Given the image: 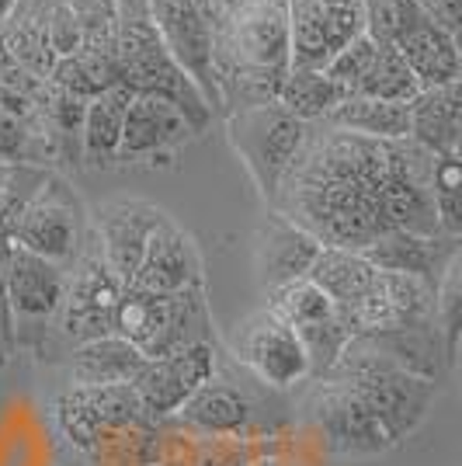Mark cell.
I'll return each mask as SVG.
<instances>
[{
    "mask_svg": "<svg viewBox=\"0 0 462 466\" xmlns=\"http://www.w3.org/2000/svg\"><path fill=\"white\" fill-rule=\"evenodd\" d=\"M383 181L386 143L316 122L282 177L271 209L313 233L324 248L366 251L376 237L389 233Z\"/></svg>",
    "mask_w": 462,
    "mask_h": 466,
    "instance_id": "cell-1",
    "label": "cell"
},
{
    "mask_svg": "<svg viewBox=\"0 0 462 466\" xmlns=\"http://www.w3.org/2000/svg\"><path fill=\"white\" fill-rule=\"evenodd\" d=\"M212 70L223 116L278 97L289 77V0H212Z\"/></svg>",
    "mask_w": 462,
    "mask_h": 466,
    "instance_id": "cell-2",
    "label": "cell"
},
{
    "mask_svg": "<svg viewBox=\"0 0 462 466\" xmlns=\"http://www.w3.org/2000/svg\"><path fill=\"white\" fill-rule=\"evenodd\" d=\"M116 66L118 87H126L129 95L167 97L174 108L188 118L195 137H202L212 126L216 112L192 84V77L171 59L154 18H150L146 0H118Z\"/></svg>",
    "mask_w": 462,
    "mask_h": 466,
    "instance_id": "cell-3",
    "label": "cell"
},
{
    "mask_svg": "<svg viewBox=\"0 0 462 466\" xmlns=\"http://www.w3.org/2000/svg\"><path fill=\"white\" fill-rule=\"evenodd\" d=\"M320 380L345 383L351 393H358L368 408L376 410V418L386 425L393 442H404L407 435L421 425L442 390V383H435V380H424V376L393 366L376 349H368L362 338H351L341 359L334 362V370Z\"/></svg>",
    "mask_w": 462,
    "mask_h": 466,
    "instance_id": "cell-4",
    "label": "cell"
},
{
    "mask_svg": "<svg viewBox=\"0 0 462 466\" xmlns=\"http://www.w3.org/2000/svg\"><path fill=\"white\" fill-rule=\"evenodd\" d=\"M116 334L126 338L143 359H160L188 345L216 341L206 289L160 296L126 286L118 299Z\"/></svg>",
    "mask_w": 462,
    "mask_h": 466,
    "instance_id": "cell-5",
    "label": "cell"
},
{
    "mask_svg": "<svg viewBox=\"0 0 462 466\" xmlns=\"http://www.w3.org/2000/svg\"><path fill=\"white\" fill-rule=\"evenodd\" d=\"M122 289L126 286L118 282L112 265L105 261L101 244H97L95 230L87 223V240L80 248L77 261L66 268V289H63V303H59L56 313L53 341H59L63 349L70 351L77 345L116 334V313Z\"/></svg>",
    "mask_w": 462,
    "mask_h": 466,
    "instance_id": "cell-6",
    "label": "cell"
},
{
    "mask_svg": "<svg viewBox=\"0 0 462 466\" xmlns=\"http://www.w3.org/2000/svg\"><path fill=\"white\" fill-rule=\"evenodd\" d=\"M223 118H226L230 147L240 154L261 198L271 206L275 195H278L282 177L289 175L292 160L306 143L309 126L303 118L292 116V112H286L278 101L236 108V112H226Z\"/></svg>",
    "mask_w": 462,
    "mask_h": 466,
    "instance_id": "cell-7",
    "label": "cell"
},
{
    "mask_svg": "<svg viewBox=\"0 0 462 466\" xmlns=\"http://www.w3.org/2000/svg\"><path fill=\"white\" fill-rule=\"evenodd\" d=\"M63 289H66L63 265H53L39 254L15 248L7 282H4V310H7V324L15 338V355L35 351L45 359V351L53 349V328H56Z\"/></svg>",
    "mask_w": 462,
    "mask_h": 466,
    "instance_id": "cell-8",
    "label": "cell"
},
{
    "mask_svg": "<svg viewBox=\"0 0 462 466\" xmlns=\"http://www.w3.org/2000/svg\"><path fill=\"white\" fill-rule=\"evenodd\" d=\"M84 240H87V206L70 188L66 177L59 171H49L21 209L15 244L21 251H32L53 265L70 268Z\"/></svg>",
    "mask_w": 462,
    "mask_h": 466,
    "instance_id": "cell-9",
    "label": "cell"
},
{
    "mask_svg": "<svg viewBox=\"0 0 462 466\" xmlns=\"http://www.w3.org/2000/svg\"><path fill=\"white\" fill-rule=\"evenodd\" d=\"M233 362L244 366L257 383L268 390H296L313 380L306 349L299 345L296 330L286 328L271 310H254L233 328L230 341Z\"/></svg>",
    "mask_w": 462,
    "mask_h": 466,
    "instance_id": "cell-10",
    "label": "cell"
},
{
    "mask_svg": "<svg viewBox=\"0 0 462 466\" xmlns=\"http://www.w3.org/2000/svg\"><path fill=\"white\" fill-rule=\"evenodd\" d=\"M337 313L351 338L435 324V282L421 275L376 272L372 286L355 303L337 307Z\"/></svg>",
    "mask_w": 462,
    "mask_h": 466,
    "instance_id": "cell-11",
    "label": "cell"
},
{
    "mask_svg": "<svg viewBox=\"0 0 462 466\" xmlns=\"http://www.w3.org/2000/svg\"><path fill=\"white\" fill-rule=\"evenodd\" d=\"M306 418L324 435L334 456L366 460V456H383L397 446L386 425L376 418V410L358 393H351L345 383L334 380H316V387L309 390Z\"/></svg>",
    "mask_w": 462,
    "mask_h": 466,
    "instance_id": "cell-12",
    "label": "cell"
},
{
    "mask_svg": "<svg viewBox=\"0 0 462 466\" xmlns=\"http://www.w3.org/2000/svg\"><path fill=\"white\" fill-rule=\"evenodd\" d=\"M431 167H435V154H427L414 139L386 143L383 209L389 230L445 237L438 230L435 198H431Z\"/></svg>",
    "mask_w": 462,
    "mask_h": 466,
    "instance_id": "cell-13",
    "label": "cell"
},
{
    "mask_svg": "<svg viewBox=\"0 0 462 466\" xmlns=\"http://www.w3.org/2000/svg\"><path fill=\"white\" fill-rule=\"evenodd\" d=\"M358 35H366L362 0H289L292 70H324Z\"/></svg>",
    "mask_w": 462,
    "mask_h": 466,
    "instance_id": "cell-14",
    "label": "cell"
},
{
    "mask_svg": "<svg viewBox=\"0 0 462 466\" xmlns=\"http://www.w3.org/2000/svg\"><path fill=\"white\" fill-rule=\"evenodd\" d=\"M212 376H219V349L216 341H202L160 359H146L133 380V390L146 421H167Z\"/></svg>",
    "mask_w": 462,
    "mask_h": 466,
    "instance_id": "cell-15",
    "label": "cell"
},
{
    "mask_svg": "<svg viewBox=\"0 0 462 466\" xmlns=\"http://www.w3.org/2000/svg\"><path fill=\"white\" fill-rule=\"evenodd\" d=\"M146 4H150V18H154L171 59L192 77V84L209 101L212 112L223 116L219 84H216V70H212V39L206 11L188 0H146Z\"/></svg>",
    "mask_w": 462,
    "mask_h": 466,
    "instance_id": "cell-16",
    "label": "cell"
},
{
    "mask_svg": "<svg viewBox=\"0 0 462 466\" xmlns=\"http://www.w3.org/2000/svg\"><path fill=\"white\" fill-rule=\"evenodd\" d=\"M56 421L66 442L77 449H95L101 431L126 425H146V414L136 400L133 383L118 387H66L56 397Z\"/></svg>",
    "mask_w": 462,
    "mask_h": 466,
    "instance_id": "cell-17",
    "label": "cell"
},
{
    "mask_svg": "<svg viewBox=\"0 0 462 466\" xmlns=\"http://www.w3.org/2000/svg\"><path fill=\"white\" fill-rule=\"evenodd\" d=\"M192 139L195 129L188 126V118L167 97L133 95L122 122L116 167L118 164H171Z\"/></svg>",
    "mask_w": 462,
    "mask_h": 466,
    "instance_id": "cell-18",
    "label": "cell"
},
{
    "mask_svg": "<svg viewBox=\"0 0 462 466\" xmlns=\"http://www.w3.org/2000/svg\"><path fill=\"white\" fill-rule=\"evenodd\" d=\"M164 219H167V213L154 202H143V198H118V202H105L95 213H87V223L101 244V254L112 265V272L118 275L122 286H133L143 251Z\"/></svg>",
    "mask_w": 462,
    "mask_h": 466,
    "instance_id": "cell-19",
    "label": "cell"
},
{
    "mask_svg": "<svg viewBox=\"0 0 462 466\" xmlns=\"http://www.w3.org/2000/svg\"><path fill=\"white\" fill-rule=\"evenodd\" d=\"M133 286L146 292H160V296L206 289L202 251H198L192 233L185 230V227H177L171 216L150 237V244L143 251V261L136 268Z\"/></svg>",
    "mask_w": 462,
    "mask_h": 466,
    "instance_id": "cell-20",
    "label": "cell"
},
{
    "mask_svg": "<svg viewBox=\"0 0 462 466\" xmlns=\"http://www.w3.org/2000/svg\"><path fill=\"white\" fill-rule=\"evenodd\" d=\"M320 240L296 227L278 209H265L257 230H254V275L261 292H271L278 286H289L296 279H306L309 265L320 254Z\"/></svg>",
    "mask_w": 462,
    "mask_h": 466,
    "instance_id": "cell-21",
    "label": "cell"
},
{
    "mask_svg": "<svg viewBox=\"0 0 462 466\" xmlns=\"http://www.w3.org/2000/svg\"><path fill=\"white\" fill-rule=\"evenodd\" d=\"M400 56L410 66L421 91L445 87L462 80V59H459V35H452L435 18L417 21L404 39L397 42Z\"/></svg>",
    "mask_w": 462,
    "mask_h": 466,
    "instance_id": "cell-22",
    "label": "cell"
},
{
    "mask_svg": "<svg viewBox=\"0 0 462 466\" xmlns=\"http://www.w3.org/2000/svg\"><path fill=\"white\" fill-rule=\"evenodd\" d=\"M427 154H459L462 150V80L431 87L410 101V133Z\"/></svg>",
    "mask_w": 462,
    "mask_h": 466,
    "instance_id": "cell-23",
    "label": "cell"
},
{
    "mask_svg": "<svg viewBox=\"0 0 462 466\" xmlns=\"http://www.w3.org/2000/svg\"><path fill=\"white\" fill-rule=\"evenodd\" d=\"M146 366V359L118 334L97 338L87 345H77L63 355V370L70 387H118V383H133L139 370Z\"/></svg>",
    "mask_w": 462,
    "mask_h": 466,
    "instance_id": "cell-24",
    "label": "cell"
},
{
    "mask_svg": "<svg viewBox=\"0 0 462 466\" xmlns=\"http://www.w3.org/2000/svg\"><path fill=\"white\" fill-rule=\"evenodd\" d=\"M362 254H366L379 272L421 275V279L438 282V275H442V268L448 265V258L459 254V240L389 230V233H383V237H376Z\"/></svg>",
    "mask_w": 462,
    "mask_h": 466,
    "instance_id": "cell-25",
    "label": "cell"
},
{
    "mask_svg": "<svg viewBox=\"0 0 462 466\" xmlns=\"http://www.w3.org/2000/svg\"><path fill=\"white\" fill-rule=\"evenodd\" d=\"M174 418L181 425L206 431V435H236V431L251 425L254 400L247 397V390H240L233 380L212 376L206 387H198L181 404V410Z\"/></svg>",
    "mask_w": 462,
    "mask_h": 466,
    "instance_id": "cell-26",
    "label": "cell"
},
{
    "mask_svg": "<svg viewBox=\"0 0 462 466\" xmlns=\"http://www.w3.org/2000/svg\"><path fill=\"white\" fill-rule=\"evenodd\" d=\"M49 7L53 0H15L0 18V49L39 77H49L56 66L49 49Z\"/></svg>",
    "mask_w": 462,
    "mask_h": 466,
    "instance_id": "cell-27",
    "label": "cell"
},
{
    "mask_svg": "<svg viewBox=\"0 0 462 466\" xmlns=\"http://www.w3.org/2000/svg\"><path fill=\"white\" fill-rule=\"evenodd\" d=\"M133 95L126 87H108L87 101L84 112V137H80V167L87 171H108L116 167L118 143H122V122L129 112Z\"/></svg>",
    "mask_w": 462,
    "mask_h": 466,
    "instance_id": "cell-28",
    "label": "cell"
},
{
    "mask_svg": "<svg viewBox=\"0 0 462 466\" xmlns=\"http://www.w3.org/2000/svg\"><path fill=\"white\" fill-rule=\"evenodd\" d=\"M324 122L334 129L355 133V137L393 143V139H407V133H410V101H379V97L347 95Z\"/></svg>",
    "mask_w": 462,
    "mask_h": 466,
    "instance_id": "cell-29",
    "label": "cell"
},
{
    "mask_svg": "<svg viewBox=\"0 0 462 466\" xmlns=\"http://www.w3.org/2000/svg\"><path fill=\"white\" fill-rule=\"evenodd\" d=\"M376 265L362 251H347V248H320L316 261L309 265L306 279L316 289L327 296L334 307L355 303L376 279Z\"/></svg>",
    "mask_w": 462,
    "mask_h": 466,
    "instance_id": "cell-30",
    "label": "cell"
},
{
    "mask_svg": "<svg viewBox=\"0 0 462 466\" xmlns=\"http://www.w3.org/2000/svg\"><path fill=\"white\" fill-rule=\"evenodd\" d=\"M347 97V91L341 84L324 74V70H289V77L282 80L278 87V105L292 112L296 118H303L306 126H316L341 105Z\"/></svg>",
    "mask_w": 462,
    "mask_h": 466,
    "instance_id": "cell-31",
    "label": "cell"
},
{
    "mask_svg": "<svg viewBox=\"0 0 462 466\" xmlns=\"http://www.w3.org/2000/svg\"><path fill=\"white\" fill-rule=\"evenodd\" d=\"M265 310H271L286 328H292L299 334V330H306L313 324L334 317L337 307L309 279H296L289 286H278V289L265 292Z\"/></svg>",
    "mask_w": 462,
    "mask_h": 466,
    "instance_id": "cell-32",
    "label": "cell"
},
{
    "mask_svg": "<svg viewBox=\"0 0 462 466\" xmlns=\"http://www.w3.org/2000/svg\"><path fill=\"white\" fill-rule=\"evenodd\" d=\"M49 80H53L56 87H63V91H70V95H77V97H84V101H91V97H97L101 91H108V87H118L116 56L77 49L74 56L56 59V66H53Z\"/></svg>",
    "mask_w": 462,
    "mask_h": 466,
    "instance_id": "cell-33",
    "label": "cell"
},
{
    "mask_svg": "<svg viewBox=\"0 0 462 466\" xmlns=\"http://www.w3.org/2000/svg\"><path fill=\"white\" fill-rule=\"evenodd\" d=\"M459 310H462V254H452L435 282V328L442 334L448 372L459 362Z\"/></svg>",
    "mask_w": 462,
    "mask_h": 466,
    "instance_id": "cell-34",
    "label": "cell"
},
{
    "mask_svg": "<svg viewBox=\"0 0 462 466\" xmlns=\"http://www.w3.org/2000/svg\"><path fill=\"white\" fill-rule=\"evenodd\" d=\"M355 95L379 97V101H414V97L421 95V87H417L410 66L400 56V49L397 46H379L366 80L358 84Z\"/></svg>",
    "mask_w": 462,
    "mask_h": 466,
    "instance_id": "cell-35",
    "label": "cell"
},
{
    "mask_svg": "<svg viewBox=\"0 0 462 466\" xmlns=\"http://www.w3.org/2000/svg\"><path fill=\"white\" fill-rule=\"evenodd\" d=\"M366 35L376 46H397L417 21L431 18L424 0H362Z\"/></svg>",
    "mask_w": 462,
    "mask_h": 466,
    "instance_id": "cell-36",
    "label": "cell"
},
{
    "mask_svg": "<svg viewBox=\"0 0 462 466\" xmlns=\"http://www.w3.org/2000/svg\"><path fill=\"white\" fill-rule=\"evenodd\" d=\"M431 198H435V216L438 230L448 240L462 237V160L459 154L435 157L431 167Z\"/></svg>",
    "mask_w": 462,
    "mask_h": 466,
    "instance_id": "cell-37",
    "label": "cell"
},
{
    "mask_svg": "<svg viewBox=\"0 0 462 466\" xmlns=\"http://www.w3.org/2000/svg\"><path fill=\"white\" fill-rule=\"evenodd\" d=\"M80 21V49L116 56L118 0H70Z\"/></svg>",
    "mask_w": 462,
    "mask_h": 466,
    "instance_id": "cell-38",
    "label": "cell"
},
{
    "mask_svg": "<svg viewBox=\"0 0 462 466\" xmlns=\"http://www.w3.org/2000/svg\"><path fill=\"white\" fill-rule=\"evenodd\" d=\"M42 87H45V77L32 74L28 66H21L18 59L0 49V108L4 112L28 118L39 105Z\"/></svg>",
    "mask_w": 462,
    "mask_h": 466,
    "instance_id": "cell-39",
    "label": "cell"
},
{
    "mask_svg": "<svg viewBox=\"0 0 462 466\" xmlns=\"http://www.w3.org/2000/svg\"><path fill=\"white\" fill-rule=\"evenodd\" d=\"M376 49H379V46L368 39V35H358V39H351L337 56L330 59L327 66H324V74H327L334 84H341L347 95H355L358 84L366 80L372 59H376Z\"/></svg>",
    "mask_w": 462,
    "mask_h": 466,
    "instance_id": "cell-40",
    "label": "cell"
},
{
    "mask_svg": "<svg viewBox=\"0 0 462 466\" xmlns=\"http://www.w3.org/2000/svg\"><path fill=\"white\" fill-rule=\"evenodd\" d=\"M0 164L15 167V164H28L39 167V150H35V133L28 126V118L11 116L0 108ZM45 171V167H42Z\"/></svg>",
    "mask_w": 462,
    "mask_h": 466,
    "instance_id": "cell-41",
    "label": "cell"
},
{
    "mask_svg": "<svg viewBox=\"0 0 462 466\" xmlns=\"http://www.w3.org/2000/svg\"><path fill=\"white\" fill-rule=\"evenodd\" d=\"M49 49L56 59L74 56L80 49V21L70 0H53L49 7Z\"/></svg>",
    "mask_w": 462,
    "mask_h": 466,
    "instance_id": "cell-42",
    "label": "cell"
},
{
    "mask_svg": "<svg viewBox=\"0 0 462 466\" xmlns=\"http://www.w3.org/2000/svg\"><path fill=\"white\" fill-rule=\"evenodd\" d=\"M427 15L438 21L442 28H448L452 35H459L462 28V0H424Z\"/></svg>",
    "mask_w": 462,
    "mask_h": 466,
    "instance_id": "cell-43",
    "label": "cell"
},
{
    "mask_svg": "<svg viewBox=\"0 0 462 466\" xmlns=\"http://www.w3.org/2000/svg\"><path fill=\"white\" fill-rule=\"evenodd\" d=\"M15 359V341H11V328H7V317H4V307H0V370Z\"/></svg>",
    "mask_w": 462,
    "mask_h": 466,
    "instance_id": "cell-44",
    "label": "cell"
},
{
    "mask_svg": "<svg viewBox=\"0 0 462 466\" xmlns=\"http://www.w3.org/2000/svg\"><path fill=\"white\" fill-rule=\"evenodd\" d=\"M7 175H11V167H4V164H0V195H4V185H7Z\"/></svg>",
    "mask_w": 462,
    "mask_h": 466,
    "instance_id": "cell-45",
    "label": "cell"
},
{
    "mask_svg": "<svg viewBox=\"0 0 462 466\" xmlns=\"http://www.w3.org/2000/svg\"><path fill=\"white\" fill-rule=\"evenodd\" d=\"M11 4H15V0H0V18H4L7 11H11Z\"/></svg>",
    "mask_w": 462,
    "mask_h": 466,
    "instance_id": "cell-46",
    "label": "cell"
},
{
    "mask_svg": "<svg viewBox=\"0 0 462 466\" xmlns=\"http://www.w3.org/2000/svg\"><path fill=\"white\" fill-rule=\"evenodd\" d=\"M188 4H195V7H202V11H209L212 0H188Z\"/></svg>",
    "mask_w": 462,
    "mask_h": 466,
    "instance_id": "cell-47",
    "label": "cell"
},
{
    "mask_svg": "<svg viewBox=\"0 0 462 466\" xmlns=\"http://www.w3.org/2000/svg\"><path fill=\"white\" fill-rule=\"evenodd\" d=\"M261 466H278V463H261Z\"/></svg>",
    "mask_w": 462,
    "mask_h": 466,
    "instance_id": "cell-48",
    "label": "cell"
}]
</instances>
